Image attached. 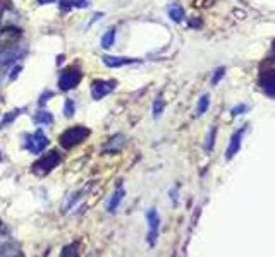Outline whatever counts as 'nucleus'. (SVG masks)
Masks as SVG:
<instances>
[{"mask_svg":"<svg viewBox=\"0 0 275 257\" xmlns=\"http://www.w3.org/2000/svg\"><path fill=\"white\" fill-rule=\"evenodd\" d=\"M88 135H89V130L86 127H83V125H76V127L64 130V132L61 134V137H59V143H61L62 148L71 149L76 144H81Z\"/></svg>","mask_w":275,"mask_h":257,"instance_id":"nucleus-1","label":"nucleus"},{"mask_svg":"<svg viewBox=\"0 0 275 257\" xmlns=\"http://www.w3.org/2000/svg\"><path fill=\"white\" fill-rule=\"evenodd\" d=\"M61 161H62V158L57 151H48V153H45L42 158L33 165V171L38 175H47L48 171H52Z\"/></svg>","mask_w":275,"mask_h":257,"instance_id":"nucleus-2","label":"nucleus"},{"mask_svg":"<svg viewBox=\"0 0 275 257\" xmlns=\"http://www.w3.org/2000/svg\"><path fill=\"white\" fill-rule=\"evenodd\" d=\"M48 146V137L43 134V130H36V132L29 134L24 137V148L28 151H31L33 154H38Z\"/></svg>","mask_w":275,"mask_h":257,"instance_id":"nucleus-3","label":"nucleus"},{"mask_svg":"<svg viewBox=\"0 0 275 257\" xmlns=\"http://www.w3.org/2000/svg\"><path fill=\"white\" fill-rule=\"evenodd\" d=\"M81 77H83V74L79 69L66 70V72H62L61 77H59V89H61V91H71V89H74L79 84Z\"/></svg>","mask_w":275,"mask_h":257,"instance_id":"nucleus-4","label":"nucleus"},{"mask_svg":"<svg viewBox=\"0 0 275 257\" xmlns=\"http://www.w3.org/2000/svg\"><path fill=\"white\" fill-rule=\"evenodd\" d=\"M114 88H116V83H114V81H95L91 84V88H89V91H91L93 100H102L103 96L112 93Z\"/></svg>","mask_w":275,"mask_h":257,"instance_id":"nucleus-5","label":"nucleus"},{"mask_svg":"<svg viewBox=\"0 0 275 257\" xmlns=\"http://www.w3.org/2000/svg\"><path fill=\"white\" fill-rule=\"evenodd\" d=\"M146 221H148V242H150V245H153L155 242H157L158 226H160V218H158L157 211L150 209L146 213Z\"/></svg>","mask_w":275,"mask_h":257,"instance_id":"nucleus-6","label":"nucleus"},{"mask_svg":"<svg viewBox=\"0 0 275 257\" xmlns=\"http://www.w3.org/2000/svg\"><path fill=\"white\" fill-rule=\"evenodd\" d=\"M246 130H248V125H243V127L231 137V143H229L227 151H226V160H232L234 156L237 154V151H239V148H241V143H243V135Z\"/></svg>","mask_w":275,"mask_h":257,"instance_id":"nucleus-7","label":"nucleus"},{"mask_svg":"<svg viewBox=\"0 0 275 257\" xmlns=\"http://www.w3.org/2000/svg\"><path fill=\"white\" fill-rule=\"evenodd\" d=\"M260 88L263 89L265 94L270 98H275V70L265 72L260 79Z\"/></svg>","mask_w":275,"mask_h":257,"instance_id":"nucleus-8","label":"nucleus"},{"mask_svg":"<svg viewBox=\"0 0 275 257\" xmlns=\"http://www.w3.org/2000/svg\"><path fill=\"white\" fill-rule=\"evenodd\" d=\"M124 144H126V137L122 134H116L103 146V151H107V153H119L124 148Z\"/></svg>","mask_w":275,"mask_h":257,"instance_id":"nucleus-9","label":"nucleus"},{"mask_svg":"<svg viewBox=\"0 0 275 257\" xmlns=\"http://www.w3.org/2000/svg\"><path fill=\"white\" fill-rule=\"evenodd\" d=\"M136 60L134 58H129V57H112V55H103V64L107 65V67H124V65H129V64H134Z\"/></svg>","mask_w":275,"mask_h":257,"instance_id":"nucleus-10","label":"nucleus"},{"mask_svg":"<svg viewBox=\"0 0 275 257\" xmlns=\"http://www.w3.org/2000/svg\"><path fill=\"white\" fill-rule=\"evenodd\" d=\"M169 17H171L174 23L184 21V9L179 6V4H174V6L169 7Z\"/></svg>","mask_w":275,"mask_h":257,"instance_id":"nucleus-11","label":"nucleus"},{"mask_svg":"<svg viewBox=\"0 0 275 257\" xmlns=\"http://www.w3.org/2000/svg\"><path fill=\"white\" fill-rule=\"evenodd\" d=\"M122 199H124V190L117 189L116 192H114L112 199H110V203H108V211H110V213H114V211L119 208V204L122 203Z\"/></svg>","mask_w":275,"mask_h":257,"instance_id":"nucleus-12","label":"nucleus"},{"mask_svg":"<svg viewBox=\"0 0 275 257\" xmlns=\"http://www.w3.org/2000/svg\"><path fill=\"white\" fill-rule=\"evenodd\" d=\"M114 43H116V29L110 28L108 31H105V34L102 36V48L114 47Z\"/></svg>","mask_w":275,"mask_h":257,"instance_id":"nucleus-13","label":"nucleus"},{"mask_svg":"<svg viewBox=\"0 0 275 257\" xmlns=\"http://www.w3.org/2000/svg\"><path fill=\"white\" fill-rule=\"evenodd\" d=\"M91 0H62V9L67 7H78V9H86Z\"/></svg>","mask_w":275,"mask_h":257,"instance_id":"nucleus-14","label":"nucleus"},{"mask_svg":"<svg viewBox=\"0 0 275 257\" xmlns=\"http://www.w3.org/2000/svg\"><path fill=\"white\" fill-rule=\"evenodd\" d=\"M208 107H210V96H208V94H203V96L198 100V107H196V115H198V117H199V115H203V113H207Z\"/></svg>","mask_w":275,"mask_h":257,"instance_id":"nucleus-15","label":"nucleus"},{"mask_svg":"<svg viewBox=\"0 0 275 257\" xmlns=\"http://www.w3.org/2000/svg\"><path fill=\"white\" fill-rule=\"evenodd\" d=\"M34 122L36 124H52L53 117L50 112H40V113H36V117H34Z\"/></svg>","mask_w":275,"mask_h":257,"instance_id":"nucleus-16","label":"nucleus"},{"mask_svg":"<svg viewBox=\"0 0 275 257\" xmlns=\"http://www.w3.org/2000/svg\"><path fill=\"white\" fill-rule=\"evenodd\" d=\"M215 135H217V127H212V129H210L208 135H207V143H205V149H207V151H212L213 149Z\"/></svg>","mask_w":275,"mask_h":257,"instance_id":"nucleus-17","label":"nucleus"},{"mask_svg":"<svg viewBox=\"0 0 275 257\" xmlns=\"http://www.w3.org/2000/svg\"><path fill=\"white\" fill-rule=\"evenodd\" d=\"M163 112V102H162V96H157V100H155L153 103V117L158 118L160 115H162Z\"/></svg>","mask_w":275,"mask_h":257,"instance_id":"nucleus-18","label":"nucleus"},{"mask_svg":"<svg viewBox=\"0 0 275 257\" xmlns=\"http://www.w3.org/2000/svg\"><path fill=\"white\" fill-rule=\"evenodd\" d=\"M246 110H248L246 103H239V105H236V107L231 108V113H232V117H237V115H243Z\"/></svg>","mask_w":275,"mask_h":257,"instance_id":"nucleus-19","label":"nucleus"},{"mask_svg":"<svg viewBox=\"0 0 275 257\" xmlns=\"http://www.w3.org/2000/svg\"><path fill=\"white\" fill-rule=\"evenodd\" d=\"M64 113H66V117H72L74 115V102L72 100H67L66 105H64Z\"/></svg>","mask_w":275,"mask_h":257,"instance_id":"nucleus-20","label":"nucleus"},{"mask_svg":"<svg viewBox=\"0 0 275 257\" xmlns=\"http://www.w3.org/2000/svg\"><path fill=\"white\" fill-rule=\"evenodd\" d=\"M224 74H226V69H224V67H220V69L215 70V74H213V77H212V84H213V86L217 84L218 81L224 77Z\"/></svg>","mask_w":275,"mask_h":257,"instance_id":"nucleus-21","label":"nucleus"},{"mask_svg":"<svg viewBox=\"0 0 275 257\" xmlns=\"http://www.w3.org/2000/svg\"><path fill=\"white\" fill-rule=\"evenodd\" d=\"M16 117H17V112H12L11 115H6V117H4V120H2V124H0V129H4L7 122H12V120L16 118Z\"/></svg>","mask_w":275,"mask_h":257,"instance_id":"nucleus-22","label":"nucleus"},{"mask_svg":"<svg viewBox=\"0 0 275 257\" xmlns=\"http://www.w3.org/2000/svg\"><path fill=\"white\" fill-rule=\"evenodd\" d=\"M50 2H55V0H38V4H42V6H45V4H50Z\"/></svg>","mask_w":275,"mask_h":257,"instance_id":"nucleus-23","label":"nucleus"},{"mask_svg":"<svg viewBox=\"0 0 275 257\" xmlns=\"http://www.w3.org/2000/svg\"><path fill=\"white\" fill-rule=\"evenodd\" d=\"M273 53H275V43H273Z\"/></svg>","mask_w":275,"mask_h":257,"instance_id":"nucleus-24","label":"nucleus"}]
</instances>
